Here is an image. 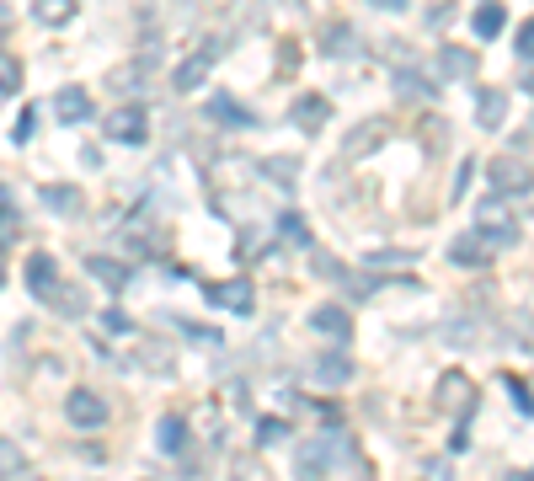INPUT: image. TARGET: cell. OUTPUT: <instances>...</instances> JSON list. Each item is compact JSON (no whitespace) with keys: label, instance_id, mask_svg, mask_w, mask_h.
<instances>
[{"label":"cell","instance_id":"4316f807","mask_svg":"<svg viewBox=\"0 0 534 481\" xmlns=\"http://www.w3.org/2000/svg\"><path fill=\"white\" fill-rule=\"evenodd\" d=\"M284 439V423H278V417H262L257 423V444H278Z\"/></svg>","mask_w":534,"mask_h":481},{"label":"cell","instance_id":"d4e9b609","mask_svg":"<svg viewBox=\"0 0 534 481\" xmlns=\"http://www.w3.org/2000/svg\"><path fill=\"white\" fill-rule=\"evenodd\" d=\"M396 86H401V97H406V102L428 97V81H422V75H417V70H401V75H396Z\"/></svg>","mask_w":534,"mask_h":481},{"label":"cell","instance_id":"484cf974","mask_svg":"<svg viewBox=\"0 0 534 481\" xmlns=\"http://www.w3.org/2000/svg\"><path fill=\"white\" fill-rule=\"evenodd\" d=\"M235 481H267V471L251 455H241V460H235Z\"/></svg>","mask_w":534,"mask_h":481},{"label":"cell","instance_id":"e0dca14e","mask_svg":"<svg viewBox=\"0 0 534 481\" xmlns=\"http://www.w3.org/2000/svg\"><path fill=\"white\" fill-rule=\"evenodd\" d=\"M43 209H54V214H65V220H70V214L86 209V198L75 188H43Z\"/></svg>","mask_w":534,"mask_h":481},{"label":"cell","instance_id":"44dd1931","mask_svg":"<svg viewBox=\"0 0 534 481\" xmlns=\"http://www.w3.org/2000/svg\"><path fill=\"white\" fill-rule=\"evenodd\" d=\"M502 22H508V11H502V6H481L476 11V38H497Z\"/></svg>","mask_w":534,"mask_h":481},{"label":"cell","instance_id":"4fadbf2b","mask_svg":"<svg viewBox=\"0 0 534 481\" xmlns=\"http://www.w3.org/2000/svg\"><path fill=\"white\" fill-rule=\"evenodd\" d=\"M476 118H481V129H502V118H508V91L486 86L476 97Z\"/></svg>","mask_w":534,"mask_h":481},{"label":"cell","instance_id":"f546056e","mask_svg":"<svg viewBox=\"0 0 534 481\" xmlns=\"http://www.w3.org/2000/svg\"><path fill=\"white\" fill-rule=\"evenodd\" d=\"M508 396H513V407H518V412H534V396H529V385L508 380Z\"/></svg>","mask_w":534,"mask_h":481},{"label":"cell","instance_id":"277c9868","mask_svg":"<svg viewBox=\"0 0 534 481\" xmlns=\"http://www.w3.org/2000/svg\"><path fill=\"white\" fill-rule=\"evenodd\" d=\"M65 412H70L75 428H102L107 423V401L97 391H70L65 396Z\"/></svg>","mask_w":534,"mask_h":481},{"label":"cell","instance_id":"9c48e42d","mask_svg":"<svg viewBox=\"0 0 534 481\" xmlns=\"http://www.w3.org/2000/svg\"><path fill=\"white\" fill-rule=\"evenodd\" d=\"M529 166L513 161V155H502V161H492V188L497 193H529Z\"/></svg>","mask_w":534,"mask_h":481},{"label":"cell","instance_id":"8fae6325","mask_svg":"<svg viewBox=\"0 0 534 481\" xmlns=\"http://www.w3.org/2000/svg\"><path fill=\"white\" fill-rule=\"evenodd\" d=\"M326 118H332L326 97H316V91H300V102H294V123H300L305 134H316V129H326Z\"/></svg>","mask_w":534,"mask_h":481},{"label":"cell","instance_id":"f1b7e54d","mask_svg":"<svg viewBox=\"0 0 534 481\" xmlns=\"http://www.w3.org/2000/svg\"><path fill=\"white\" fill-rule=\"evenodd\" d=\"M284 236H289V241H300V246L310 241V230H305V220H300V214H284Z\"/></svg>","mask_w":534,"mask_h":481},{"label":"cell","instance_id":"7a4b0ae2","mask_svg":"<svg viewBox=\"0 0 534 481\" xmlns=\"http://www.w3.org/2000/svg\"><path fill=\"white\" fill-rule=\"evenodd\" d=\"M332 455H337V439H305L294 449V476L300 481H326L332 476Z\"/></svg>","mask_w":534,"mask_h":481},{"label":"cell","instance_id":"30bf717a","mask_svg":"<svg viewBox=\"0 0 534 481\" xmlns=\"http://www.w3.org/2000/svg\"><path fill=\"white\" fill-rule=\"evenodd\" d=\"M27 289H33L38 300H49V294L59 289V262L49 252H38L33 262H27Z\"/></svg>","mask_w":534,"mask_h":481},{"label":"cell","instance_id":"8992f818","mask_svg":"<svg viewBox=\"0 0 534 481\" xmlns=\"http://www.w3.org/2000/svg\"><path fill=\"white\" fill-rule=\"evenodd\" d=\"M214 59H219V49H198L193 59H182V65L171 70V86H177V91H198L203 81H209V65H214Z\"/></svg>","mask_w":534,"mask_h":481},{"label":"cell","instance_id":"d6986e66","mask_svg":"<svg viewBox=\"0 0 534 481\" xmlns=\"http://www.w3.org/2000/svg\"><path fill=\"white\" fill-rule=\"evenodd\" d=\"M454 262H460V268H481V262H486V241L481 236L454 241Z\"/></svg>","mask_w":534,"mask_h":481},{"label":"cell","instance_id":"7c38bea8","mask_svg":"<svg viewBox=\"0 0 534 481\" xmlns=\"http://www.w3.org/2000/svg\"><path fill=\"white\" fill-rule=\"evenodd\" d=\"M54 113H59V123H86L91 118V97H86L81 86H65L54 97Z\"/></svg>","mask_w":534,"mask_h":481},{"label":"cell","instance_id":"ba28073f","mask_svg":"<svg viewBox=\"0 0 534 481\" xmlns=\"http://www.w3.org/2000/svg\"><path fill=\"white\" fill-rule=\"evenodd\" d=\"M438 407L444 412H470L476 407V385H470L465 375H444L438 380Z\"/></svg>","mask_w":534,"mask_h":481},{"label":"cell","instance_id":"5bb4252c","mask_svg":"<svg viewBox=\"0 0 534 481\" xmlns=\"http://www.w3.org/2000/svg\"><path fill=\"white\" fill-rule=\"evenodd\" d=\"M155 444H161L166 455H182V449H187V423H182L177 412L161 417V428H155Z\"/></svg>","mask_w":534,"mask_h":481},{"label":"cell","instance_id":"cb8c5ba5","mask_svg":"<svg viewBox=\"0 0 534 481\" xmlns=\"http://www.w3.org/2000/svg\"><path fill=\"white\" fill-rule=\"evenodd\" d=\"M17 86H22V65L11 54H0V97H11Z\"/></svg>","mask_w":534,"mask_h":481},{"label":"cell","instance_id":"603a6c76","mask_svg":"<svg viewBox=\"0 0 534 481\" xmlns=\"http://www.w3.org/2000/svg\"><path fill=\"white\" fill-rule=\"evenodd\" d=\"M38 17L49 22V27H65L75 17V0H49V6H38Z\"/></svg>","mask_w":534,"mask_h":481},{"label":"cell","instance_id":"d6a6232c","mask_svg":"<svg viewBox=\"0 0 534 481\" xmlns=\"http://www.w3.org/2000/svg\"><path fill=\"white\" fill-rule=\"evenodd\" d=\"M428 481H449V465L438 460V465H428Z\"/></svg>","mask_w":534,"mask_h":481},{"label":"cell","instance_id":"3957f363","mask_svg":"<svg viewBox=\"0 0 534 481\" xmlns=\"http://www.w3.org/2000/svg\"><path fill=\"white\" fill-rule=\"evenodd\" d=\"M310 380L321 385V391H342V385L353 380V359L342 348H332V353H321L316 364H310Z\"/></svg>","mask_w":534,"mask_h":481},{"label":"cell","instance_id":"e575fe53","mask_svg":"<svg viewBox=\"0 0 534 481\" xmlns=\"http://www.w3.org/2000/svg\"><path fill=\"white\" fill-rule=\"evenodd\" d=\"M502 481H534L529 471H513V476H502Z\"/></svg>","mask_w":534,"mask_h":481},{"label":"cell","instance_id":"ffe728a7","mask_svg":"<svg viewBox=\"0 0 534 481\" xmlns=\"http://www.w3.org/2000/svg\"><path fill=\"white\" fill-rule=\"evenodd\" d=\"M17 471H27V455H22V444L0 439V481H11Z\"/></svg>","mask_w":534,"mask_h":481},{"label":"cell","instance_id":"836d02e7","mask_svg":"<svg viewBox=\"0 0 534 481\" xmlns=\"http://www.w3.org/2000/svg\"><path fill=\"white\" fill-rule=\"evenodd\" d=\"M11 481H43L38 471H17V476H11Z\"/></svg>","mask_w":534,"mask_h":481},{"label":"cell","instance_id":"5b68a950","mask_svg":"<svg viewBox=\"0 0 534 481\" xmlns=\"http://www.w3.org/2000/svg\"><path fill=\"white\" fill-rule=\"evenodd\" d=\"M209 300L225 305V310H235V316H246V310L257 305V289H251L246 278H225V284H209Z\"/></svg>","mask_w":534,"mask_h":481},{"label":"cell","instance_id":"6da1fadb","mask_svg":"<svg viewBox=\"0 0 534 481\" xmlns=\"http://www.w3.org/2000/svg\"><path fill=\"white\" fill-rule=\"evenodd\" d=\"M107 139H113V145H145L150 139V118H145V107H134V102H123V107H113V113H107Z\"/></svg>","mask_w":534,"mask_h":481},{"label":"cell","instance_id":"ac0fdd59","mask_svg":"<svg viewBox=\"0 0 534 481\" xmlns=\"http://www.w3.org/2000/svg\"><path fill=\"white\" fill-rule=\"evenodd\" d=\"M49 305L59 310V316H81V310H86V300H81V289H75V284H59L49 294Z\"/></svg>","mask_w":534,"mask_h":481},{"label":"cell","instance_id":"9a60e30c","mask_svg":"<svg viewBox=\"0 0 534 481\" xmlns=\"http://www.w3.org/2000/svg\"><path fill=\"white\" fill-rule=\"evenodd\" d=\"M86 273L97 278V284H107V289H123V284H129V268H118L113 257H86Z\"/></svg>","mask_w":534,"mask_h":481},{"label":"cell","instance_id":"4dcf8cb0","mask_svg":"<svg viewBox=\"0 0 534 481\" xmlns=\"http://www.w3.org/2000/svg\"><path fill=\"white\" fill-rule=\"evenodd\" d=\"M513 49L524 54V59H534V17H529L524 27H518V43H513Z\"/></svg>","mask_w":534,"mask_h":481},{"label":"cell","instance_id":"1f68e13d","mask_svg":"<svg viewBox=\"0 0 534 481\" xmlns=\"http://www.w3.org/2000/svg\"><path fill=\"white\" fill-rule=\"evenodd\" d=\"M11 241H17V214L0 209V246H11Z\"/></svg>","mask_w":534,"mask_h":481},{"label":"cell","instance_id":"7402d4cb","mask_svg":"<svg viewBox=\"0 0 534 481\" xmlns=\"http://www.w3.org/2000/svg\"><path fill=\"white\" fill-rule=\"evenodd\" d=\"M139 364L155 369V375H171V353H166L161 343H145V348H139Z\"/></svg>","mask_w":534,"mask_h":481},{"label":"cell","instance_id":"83f0119b","mask_svg":"<svg viewBox=\"0 0 534 481\" xmlns=\"http://www.w3.org/2000/svg\"><path fill=\"white\" fill-rule=\"evenodd\" d=\"M262 166L273 172V182H289V177H294V161H289V155H273V161H262Z\"/></svg>","mask_w":534,"mask_h":481},{"label":"cell","instance_id":"52a82bcc","mask_svg":"<svg viewBox=\"0 0 534 481\" xmlns=\"http://www.w3.org/2000/svg\"><path fill=\"white\" fill-rule=\"evenodd\" d=\"M310 327H316L321 337H337V348L353 337V316L342 305H321V310H310Z\"/></svg>","mask_w":534,"mask_h":481},{"label":"cell","instance_id":"2e32d148","mask_svg":"<svg viewBox=\"0 0 534 481\" xmlns=\"http://www.w3.org/2000/svg\"><path fill=\"white\" fill-rule=\"evenodd\" d=\"M438 70H444L449 81H465V75L476 70V54L470 49H438Z\"/></svg>","mask_w":534,"mask_h":481}]
</instances>
